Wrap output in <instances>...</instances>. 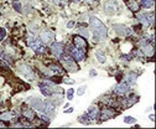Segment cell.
I'll list each match as a JSON object with an SVG mask.
<instances>
[{
    "label": "cell",
    "instance_id": "5",
    "mask_svg": "<svg viewBox=\"0 0 156 129\" xmlns=\"http://www.w3.org/2000/svg\"><path fill=\"white\" fill-rule=\"evenodd\" d=\"M103 9H104V13H106L107 15H114L117 14V13H119V6L118 4L114 1V0H108L103 4Z\"/></svg>",
    "mask_w": 156,
    "mask_h": 129
},
{
    "label": "cell",
    "instance_id": "31",
    "mask_svg": "<svg viewBox=\"0 0 156 129\" xmlns=\"http://www.w3.org/2000/svg\"><path fill=\"white\" fill-rule=\"evenodd\" d=\"M84 92H86V86H82L79 87V90H78V96H82V94H84Z\"/></svg>",
    "mask_w": 156,
    "mask_h": 129
},
{
    "label": "cell",
    "instance_id": "26",
    "mask_svg": "<svg viewBox=\"0 0 156 129\" xmlns=\"http://www.w3.org/2000/svg\"><path fill=\"white\" fill-rule=\"evenodd\" d=\"M12 6H14V9L18 13H21V5H20V3L18 0H12Z\"/></svg>",
    "mask_w": 156,
    "mask_h": 129
},
{
    "label": "cell",
    "instance_id": "20",
    "mask_svg": "<svg viewBox=\"0 0 156 129\" xmlns=\"http://www.w3.org/2000/svg\"><path fill=\"white\" fill-rule=\"evenodd\" d=\"M22 114L25 115V117L28 118L29 120H33V118H35V113H33L32 108H31V109H30V108L24 107V109H22Z\"/></svg>",
    "mask_w": 156,
    "mask_h": 129
},
{
    "label": "cell",
    "instance_id": "4",
    "mask_svg": "<svg viewBox=\"0 0 156 129\" xmlns=\"http://www.w3.org/2000/svg\"><path fill=\"white\" fill-rule=\"evenodd\" d=\"M28 43H29V46L31 47V50L35 51V52H37V53H42L43 51H45V46L42 45V41H41V40L35 39L33 36L32 37L31 36L29 37Z\"/></svg>",
    "mask_w": 156,
    "mask_h": 129
},
{
    "label": "cell",
    "instance_id": "34",
    "mask_svg": "<svg viewBox=\"0 0 156 129\" xmlns=\"http://www.w3.org/2000/svg\"><path fill=\"white\" fill-rule=\"evenodd\" d=\"M89 76H93V77L97 76V71H96V70H90V71H89Z\"/></svg>",
    "mask_w": 156,
    "mask_h": 129
},
{
    "label": "cell",
    "instance_id": "25",
    "mask_svg": "<svg viewBox=\"0 0 156 129\" xmlns=\"http://www.w3.org/2000/svg\"><path fill=\"white\" fill-rule=\"evenodd\" d=\"M152 5H154V0H141L142 8H151Z\"/></svg>",
    "mask_w": 156,
    "mask_h": 129
},
{
    "label": "cell",
    "instance_id": "39",
    "mask_svg": "<svg viewBox=\"0 0 156 129\" xmlns=\"http://www.w3.org/2000/svg\"><path fill=\"white\" fill-rule=\"evenodd\" d=\"M73 1H74V3H79L81 0H73Z\"/></svg>",
    "mask_w": 156,
    "mask_h": 129
},
{
    "label": "cell",
    "instance_id": "16",
    "mask_svg": "<svg viewBox=\"0 0 156 129\" xmlns=\"http://www.w3.org/2000/svg\"><path fill=\"white\" fill-rule=\"evenodd\" d=\"M129 90H130V88H129L128 84L123 82V83H119L117 87H115L114 92L117 93V94H125V93L129 92Z\"/></svg>",
    "mask_w": 156,
    "mask_h": 129
},
{
    "label": "cell",
    "instance_id": "28",
    "mask_svg": "<svg viewBox=\"0 0 156 129\" xmlns=\"http://www.w3.org/2000/svg\"><path fill=\"white\" fill-rule=\"evenodd\" d=\"M40 117H41V119H42V120H45V122H46V124H49L50 122H51V118H50L47 114H45V113H41V114H40Z\"/></svg>",
    "mask_w": 156,
    "mask_h": 129
},
{
    "label": "cell",
    "instance_id": "13",
    "mask_svg": "<svg viewBox=\"0 0 156 129\" xmlns=\"http://www.w3.org/2000/svg\"><path fill=\"white\" fill-rule=\"evenodd\" d=\"M53 112H55V104L51 103L50 101H45V102H43V109H42V113L50 115V114H52Z\"/></svg>",
    "mask_w": 156,
    "mask_h": 129
},
{
    "label": "cell",
    "instance_id": "24",
    "mask_svg": "<svg viewBox=\"0 0 156 129\" xmlns=\"http://www.w3.org/2000/svg\"><path fill=\"white\" fill-rule=\"evenodd\" d=\"M96 56H97V59H98V62H100V63H104V62L107 61L106 55H104L102 51H97V52H96Z\"/></svg>",
    "mask_w": 156,
    "mask_h": 129
},
{
    "label": "cell",
    "instance_id": "2",
    "mask_svg": "<svg viewBox=\"0 0 156 129\" xmlns=\"http://www.w3.org/2000/svg\"><path fill=\"white\" fill-rule=\"evenodd\" d=\"M61 62H62L63 67L68 72H77L78 71V64L72 60V57L69 55H61Z\"/></svg>",
    "mask_w": 156,
    "mask_h": 129
},
{
    "label": "cell",
    "instance_id": "33",
    "mask_svg": "<svg viewBox=\"0 0 156 129\" xmlns=\"http://www.w3.org/2000/svg\"><path fill=\"white\" fill-rule=\"evenodd\" d=\"M53 1H55L56 4H58V5H62V4L64 5L67 3V0H53Z\"/></svg>",
    "mask_w": 156,
    "mask_h": 129
},
{
    "label": "cell",
    "instance_id": "1",
    "mask_svg": "<svg viewBox=\"0 0 156 129\" xmlns=\"http://www.w3.org/2000/svg\"><path fill=\"white\" fill-rule=\"evenodd\" d=\"M89 22H90V29H92V35H93L94 41L100 42V41H103V40H106L107 35H108L106 25L98 18H96V16L89 18Z\"/></svg>",
    "mask_w": 156,
    "mask_h": 129
},
{
    "label": "cell",
    "instance_id": "40",
    "mask_svg": "<svg viewBox=\"0 0 156 129\" xmlns=\"http://www.w3.org/2000/svg\"><path fill=\"white\" fill-rule=\"evenodd\" d=\"M89 1H90V0H89Z\"/></svg>",
    "mask_w": 156,
    "mask_h": 129
},
{
    "label": "cell",
    "instance_id": "38",
    "mask_svg": "<svg viewBox=\"0 0 156 129\" xmlns=\"http://www.w3.org/2000/svg\"><path fill=\"white\" fill-rule=\"evenodd\" d=\"M0 128H5V125H4V124H1V123H0Z\"/></svg>",
    "mask_w": 156,
    "mask_h": 129
},
{
    "label": "cell",
    "instance_id": "10",
    "mask_svg": "<svg viewBox=\"0 0 156 129\" xmlns=\"http://www.w3.org/2000/svg\"><path fill=\"white\" fill-rule=\"evenodd\" d=\"M140 46H141V50L144 51L145 55L147 56H152V53H154V47L151 46L150 42H147L145 39H141L140 41Z\"/></svg>",
    "mask_w": 156,
    "mask_h": 129
},
{
    "label": "cell",
    "instance_id": "18",
    "mask_svg": "<svg viewBox=\"0 0 156 129\" xmlns=\"http://www.w3.org/2000/svg\"><path fill=\"white\" fill-rule=\"evenodd\" d=\"M98 113H99V112H98V108H97L96 106H90V107L87 109L86 115H87L88 118H89V120H93L94 118H96L97 115H98Z\"/></svg>",
    "mask_w": 156,
    "mask_h": 129
},
{
    "label": "cell",
    "instance_id": "14",
    "mask_svg": "<svg viewBox=\"0 0 156 129\" xmlns=\"http://www.w3.org/2000/svg\"><path fill=\"white\" fill-rule=\"evenodd\" d=\"M73 43H74V46L79 47V49H84V47H87V41L79 35H76L73 37Z\"/></svg>",
    "mask_w": 156,
    "mask_h": 129
},
{
    "label": "cell",
    "instance_id": "6",
    "mask_svg": "<svg viewBox=\"0 0 156 129\" xmlns=\"http://www.w3.org/2000/svg\"><path fill=\"white\" fill-rule=\"evenodd\" d=\"M19 72L28 80H33V78H35V73H33L32 68L30 66H28L26 63L19 64Z\"/></svg>",
    "mask_w": 156,
    "mask_h": 129
},
{
    "label": "cell",
    "instance_id": "9",
    "mask_svg": "<svg viewBox=\"0 0 156 129\" xmlns=\"http://www.w3.org/2000/svg\"><path fill=\"white\" fill-rule=\"evenodd\" d=\"M28 103L32 108H35V109H37V111H41L42 112V109H43V102L40 99V98L30 97V98H28Z\"/></svg>",
    "mask_w": 156,
    "mask_h": 129
},
{
    "label": "cell",
    "instance_id": "35",
    "mask_svg": "<svg viewBox=\"0 0 156 129\" xmlns=\"http://www.w3.org/2000/svg\"><path fill=\"white\" fill-rule=\"evenodd\" d=\"M73 26H74V21H69L68 24H67V28H68V29L73 28Z\"/></svg>",
    "mask_w": 156,
    "mask_h": 129
},
{
    "label": "cell",
    "instance_id": "36",
    "mask_svg": "<svg viewBox=\"0 0 156 129\" xmlns=\"http://www.w3.org/2000/svg\"><path fill=\"white\" fill-rule=\"evenodd\" d=\"M64 82H66V83H69V84H71V83L73 84V83H74V81H73V80H64Z\"/></svg>",
    "mask_w": 156,
    "mask_h": 129
},
{
    "label": "cell",
    "instance_id": "3",
    "mask_svg": "<svg viewBox=\"0 0 156 129\" xmlns=\"http://www.w3.org/2000/svg\"><path fill=\"white\" fill-rule=\"evenodd\" d=\"M39 87H40V91H41V93L43 96H52V94H55V93L62 92L61 90H57V88L50 82H41L39 84Z\"/></svg>",
    "mask_w": 156,
    "mask_h": 129
},
{
    "label": "cell",
    "instance_id": "11",
    "mask_svg": "<svg viewBox=\"0 0 156 129\" xmlns=\"http://www.w3.org/2000/svg\"><path fill=\"white\" fill-rule=\"evenodd\" d=\"M51 52L53 53L55 56H61L63 53V43L61 42H53L51 45Z\"/></svg>",
    "mask_w": 156,
    "mask_h": 129
},
{
    "label": "cell",
    "instance_id": "32",
    "mask_svg": "<svg viewBox=\"0 0 156 129\" xmlns=\"http://www.w3.org/2000/svg\"><path fill=\"white\" fill-rule=\"evenodd\" d=\"M5 35H6V31H5V29H1L0 28V41H1L5 37Z\"/></svg>",
    "mask_w": 156,
    "mask_h": 129
},
{
    "label": "cell",
    "instance_id": "15",
    "mask_svg": "<svg viewBox=\"0 0 156 129\" xmlns=\"http://www.w3.org/2000/svg\"><path fill=\"white\" fill-rule=\"evenodd\" d=\"M53 39H55V34H53L52 31H43L41 34V41H43L45 43L52 42Z\"/></svg>",
    "mask_w": 156,
    "mask_h": 129
},
{
    "label": "cell",
    "instance_id": "27",
    "mask_svg": "<svg viewBox=\"0 0 156 129\" xmlns=\"http://www.w3.org/2000/svg\"><path fill=\"white\" fill-rule=\"evenodd\" d=\"M124 122L127 124H133V123H135V122H136V119H135L134 117H130V115H129V117H125L124 118Z\"/></svg>",
    "mask_w": 156,
    "mask_h": 129
},
{
    "label": "cell",
    "instance_id": "21",
    "mask_svg": "<svg viewBox=\"0 0 156 129\" xmlns=\"http://www.w3.org/2000/svg\"><path fill=\"white\" fill-rule=\"evenodd\" d=\"M128 8L131 10V11H139V9H140V6H139L138 1L136 0H129L128 1Z\"/></svg>",
    "mask_w": 156,
    "mask_h": 129
},
{
    "label": "cell",
    "instance_id": "29",
    "mask_svg": "<svg viewBox=\"0 0 156 129\" xmlns=\"http://www.w3.org/2000/svg\"><path fill=\"white\" fill-rule=\"evenodd\" d=\"M78 32H79V35H82L84 39H87V37L89 36V34H88V31L86 29H79V30H78Z\"/></svg>",
    "mask_w": 156,
    "mask_h": 129
},
{
    "label": "cell",
    "instance_id": "37",
    "mask_svg": "<svg viewBox=\"0 0 156 129\" xmlns=\"http://www.w3.org/2000/svg\"><path fill=\"white\" fill-rule=\"evenodd\" d=\"M71 112H73V107L71 108V109H67V111H64V113H71Z\"/></svg>",
    "mask_w": 156,
    "mask_h": 129
},
{
    "label": "cell",
    "instance_id": "30",
    "mask_svg": "<svg viewBox=\"0 0 156 129\" xmlns=\"http://www.w3.org/2000/svg\"><path fill=\"white\" fill-rule=\"evenodd\" d=\"M67 99L68 101L73 99V88H69V90L67 91Z\"/></svg>",
    "mask_w": 156,
    "mask_h": 129
},
{
    "label": "cell",
    "instance_id": "22",
    "mask_svg": "<svg viewBox=\"0 0 156 129\" xmlns=\"http://www.w3.org/2000/svg\"><path fill=\"white\" fill-rule=\"evenodd\" d=\"M136 73H134V72H129L127 74V81L129 83H135L136 82Z\"/></svg>",
    "mask_w": 156,
    "mask_h": 129
},
{
    "label": "cell",
    "instance_id": "19",
    "mask_svg": "<svg viewBox=\"0 0 156 129\" xmlns=\"http://www.w3.org/2000/svg\"><path fill=\"white\" fill-rule=\"evenodd\" d=\"M16 117V114H15V112H4V113H1L0 114V120H10V119H12V118H15Z\"/></svg>",
    "mask_w": 156,
    "mask_h": 129
},
{
    "label": "cell",
    "instance_id": "8",
    "mask_svg": "<svg viewBox=\"0 0 156 129\" xmlns=\"http://www.w3.org/2000/svg\"><path fill=\"white\" fill-rule=\"evenodd\" d=\"M154 16H152V14H150V13H142V14H139L138 15V19L139 21H140L142 25L145 26H150L152 22H154Z\"/></svg>",
    "mask_w": 156,
    "mask_h": 129
},
{
    "label": "cell",
    "instance_id": "17",
    "mask_svg": "<svg viewBox=\"0 0 156 129\" xmlns=\"http://www.w3.org/2000/svg\"><path fill=\"white\" fill-rule=\"evenodd\" d=\"M115 115V112L113 109H109V108H104L100 113V120H106V119H109V118L114 117Z\"/></svg>",
    "mask_w": 156,
    "mask_h": 129
},
{
    "label": "cell",
    "instance_id": "12",
    "mask_svg": "<svg viewBox=\"0 0 156 129\" xmlns=\"http://www.w3.org/2000/svg\"><path fill=\"white\" fill-rule=\"evenodd\" d=\"M114 29H115V31L121 36H128L133 32L131 29H128L127 26H124V25H114Z\"/></svg>",
    "mask_w": 156,
    "mask_h": 129
},
{
    "label": "cell",
    "instance_id": "7",
    "mask_svg": "<svg viewBox=\"0 0 156 129\" xmlns=\"http://www.w3.org/2000/svg\"><path fill=\"white\" fill-rule=\"evenodd\" d=\"M69 52L72 53L73 59L76 61H83L84 57H86L84 51L82 49H79V47H76V46H71L69 47Z\"/></svg>",
    "mask_w": 156,
    "mask_h": 129
},
{
    "label": "cell",
    "instance_id": "23",
    "mask_svg": "<svg viewBox=\"0 0 156 129\" xmlns=\"http://www.w3.org/2000/svg\"><path fill=\"white\" fill-rule=\"evenodd\" d=\"M50 70L52 71V72H55V73H57V74H62L63 73V70L61 68L60 66H57V64H50Z\"/></svg>",
    "mask_w": 156,
    "mask_h": 129
}]
</instances>
